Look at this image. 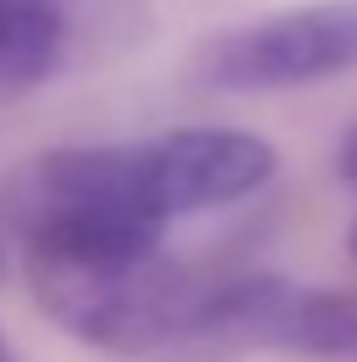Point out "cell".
Wrapping results in <instances>:
<instances>
[{
    "instance_id": "cell-3",
    "label": "cell",
    "mask_w": 357,
    "mask_h": 362,
    "mask_svg": "<svg viewBox=\"0 0 357 362\" xmlns=\"http://www.w3.org/2000/svg\"><path fill=\"white\" fill-rule=\"evenodd\" d=\"M357 74V0H305L221 27L194 53V79L216 95H289Z\"/></svg>"
},
{
    "instance_id": "cell-8",
    "label": "cell",
    "mask_w": 357,
    "mask_h": 362,
    "mask_svg": "<svg viewBox=\"0 0 357 362\" xmlns=\"http://www.w3.org/2000/svg\"><path fill=\"white\" fill-rule=\"evenodd\" d=\"M347 252H352V263H357V216H352V226H347Z\"/></svg>"
},
{
    "instance_id": "cell-2",
    "label": "cell",
    "mask_w": 357,
    "mask_h": 362,
    "mask_svg": "<svg viewBox=\"0 0 357 362\" xmlns=\"http://www.w3.org/2000/svg\"><path fill=\"white\" fill-rule=\"evenodd\" d=\"M0 221L16 231L21 257L142 252L168 236L137 142H64L32 153L11 173Z\"/></svg>"
},
{
    "instance_id": "cell-5",
    "label": "cell",
    "mask_w": 357,
    "mask_h": 362,
    "mask_svg": "<svg viewBox=\"0 0 357 362\" xmlns=\"http://www.w3.org/2000/svg\"><path fill=\"white\" fill-rule=\"evenodd\" d=\"M74 64V32L64 0H0V100L37 95Z\"/></svg>"
},
{
    "instance_id": "cell-4",
    "label": "cell",
    "mask_w": 357,
    "mask_h": 362,
    "mask_svg": "<svg viewBox=\"0 0 357 362\" xmlns=\"http://www.w3.org/2000/svg\"><path fill=\"white\" fill-rule=\"evenodd\" d=\"M137 147L168 226L263 194L279 173V147L242 127H174Z\"/></svg>"
},
{
    "instance_id": "cell-1",
    "label": "cell",
    "mask_w": 357,
    "mask_h": 362,
    "mask_svg": "<svg viewBox=\"0 0 357 362\" xmlns=\"http://www.w3.org/2000/svg\"><path fill=\"white\" fill-rule=\"evenodd\" d=\"M47 320L105 357H158L205 320L226 273L184 263L168 247L90 257H21Z\"/></svg>"
},
{
    "instance_id": "cell-6",
    "label": "cell",
    "mask_w": 357,
    "mask_h": 362,
    "mask_svg": "<svg viewBox=\"0 0 357 362\" xmlns=\"http://www.w3.org/2000/svg\"><path fill=\"white\" fill-rule=\"evenodd\" d=\"M74 32V64H116L153 37V0H64Z\"/></svg>"
},
{
    "instance_id": "cell-9",
    "label": "cell",
    "mask_w": 357,
    "mask_h": 362,
    "mask_svg": "<svg viewBox=\"0 0 357 362\" xmlns=\"http://www.w3.org/2000/svg\"><path fill=\"white\" fill-rule=\"evenodd\" d=\"M0 268H6V221H0Z\"/></svg>"
},
{
    "instance_id": "cell-7",
    "label": "cell",
    "mask_w": 357,
    "mask_h": 362,
    "mask_svg": "<svg viewBox=\"0 0 357 362\" xmlns=\"http://www.w3.org/2000/svg\"><path fill=\"white\" fill-rule=\"evenodd\" d=\"M336 173H341V179H347L352 189H357V127L336 142Z\"/></svg>"
},
{
    "instance_id": "cell-10",
    "label": "cell",
    "mask_w": 357,
    "mask_h": 362,
    "mask_svg": "<svg viewBox=\"0 0 357 362\" xmlns=\"http://www.w3.org/2000/svg\"><path fill=\"white\" fill-rule=\"evenodd\" d=\"M0 362H16V357H11V346H6V341H0Z\"/></svg>"
}]
</instances>
